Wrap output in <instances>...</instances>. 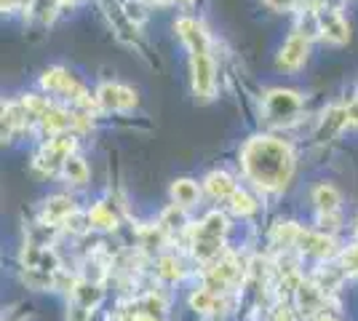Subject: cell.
I'll return each instance as SVG.
<instances>
[{
	"instance_id": "obj_1",
	"label": "cell",
	"mask_w": 358,
	"mask_h": 321,
	"mask_svg": "<svg viewBox=\"0 0 358 321\" xmlns=\"http://www.w3.org/2000/svg\"><path fill=\"white\" fill-rule=\"evenodd\" d=\"M243 174L262 190H281L292 180L294 155L292 148L273 137H254L241 150Z\"/></svg>"
},
{
	"instance_id": "obj_2",
	"label": "cell",
	"mask_w": 358,
	"mask_h": 321,
	"mask_svg": "<svg viewBox=\"0 0 358 321\" xmlns=\"http://www.w3.org/2000/svg\"><path fill=\"white\" fill-rule=\"evenodd\" d=\"M177 32L179 38L190 46V54H193V89L201 99H209L214 94V86H217V76H214V59L209 54V38L203 27L195 22V19H179L177 22Z\"/></svg>"
},
{
	"instance_id": "obj_3",
	"label": "cell",
	"mask_w": 358,
	"mask_h": 321,
	"mask_svg": "<svg viewBox=\"0 0 358 321\" xmlns=\"http://www.w3.org/2000/svg\"><path fill=\"white\" fill-rule=\"evenodd\" d=\"M299 113H302V97L297 92L275 89L265 97V115H268L270 123L294 121Z\"/></svg>"
},
{
	"instance_id": "obj_4",
	"label": "cell",
	"mask_w": 358,
	"mask_h": 321,
	"mask_svg": "<svg viewBox=\"0 0 358 321\" xmlns=\"http://www.w3.org/2000/svg\"><path fill=\"white\" fill-rule=\"evenodd\" d=\"M96 102L102 110H126L136 105V92L120 83H102L96 92Z\"/></svg>"
},
{
	"instance_id": "obj_5",
	"label": "cell",
	"mask_w": 358,
	"mask_h": 321,
	"mask_svg": "<svg viewBox=\"0 0 358 321\" xmlns=\"http://www.w3.org/2000/svg\"><path fill=\"white\" fill-rule=\"evenodd\" d=\"M297 246L302 255H310V257H318V260H324V257H329L334 252L331 249L334 246L331 236L321 233V230H299Z\"/></svg>"
},
{
	"instance_id": "obj_6",
	"label": "cell",
	"mask_w": 358,
	"mask_h": 321,
	"mask_svg": "<svg viewBox=\"0 0 358 321\" xmlns=\"http://www.w3.org/2000/svg\"><path fill=\"white\" fill-rule=\"evenodd\" d=\"M78 212L75 209L73 199H67V196H54V199H48L43 204V212H41V217H43V225L48 228H57V225H64L73 214Z\"/></svg>"
},
{
	"instance_id": "obj_7",
	"label": "cell",
	"mask_w": 358,
	"mask_h": 321,
	"mask_svg": "<svg viewBox=\"0 0 358 321\" xmlns=\"http://www.w3.org/2000/svg\"><path fill=\"white\" fill-rule=\"evenodd\" d=\"M318 27H321V35L331 43H348L350 41V27L337 11H318Z\"/></svg>"
},
{
	"instance_id": "obj_8",
	"label": "cell",
	"mask_w": 358,
	"mask_h": 321,
	"mask_svg": "<svg viewBox=\"0 0 358 321\" xmlns=\"http://www.w3.org/2000/svg\"><path fill=\"white\" fill-rule=\"evenodd\" d=\"M308 59V38L302 35H292L284 43L281 54H278V67L284 70H299Z\"/></svg>"
},
{
	"instance_id": "obj_9",
	"label": "cell",
	"mask_w": 358,
	"mask_h": 321,
	"mask_svg": "<svg viewBox=\"0 0 358 321\" xmlns=\"http://www.w3.org/2000/svg\"><path fill=\"white\" fill-rule=\"evenodd\" d=\"M313 204L321 217H337L340 212V193L334 185H318L313 190Z\"/></svg>"
},
{
	"instance_id": "obj_10",
	"label": "cell",
	"mask_w": 358,
	"mask_h": 321,
	"mask_svg": "<svg viewBox=\"0 0 358 321\" xmlns=\"http://www.w3.org/2000/svg\"><path fill=\"white\" fill-rule=\"evenodd\" d=\"M171 196H174L179 209H187V206L198 204L201 187H198V183H193V180H177V183L171 185Z\"/></svg>"
},
{
	"instance_id": "obj_11",
	"label": "cell",
	"mask_w": 358,
	"mask_h": 321,
	"mask_svg": "<svg viewBox=\"0 0 358 321\" xmlns=\"http://www.w3.org/2000/svg\"><path fill=\"white\" fill-rule=\"evenodd\" d=\"M206 190L214 199H230L238 190V185L233 183V177L224 174V171H211L209 177H206Z\"/></svg>"
},
{
	"instance_id": "obj_12",
	"label": "cell",
	"mask_w": 358,
	"mask_h": 321,
	"mask_svg": "<svg viewBox=\"0 0 358 321\" xmlns=\"http://www.w3.org/2000/svg\"><path fill=\"white\" fill-rule=\"evenodd\" d=\"M190 308H193L195 313H220V308H222V300H220V294H214L209 292L206 287H201V290H195L190 294Z\"/></svg>"
},
{
	"instance_id": "obj_13",
	"label": "cell",
	"mask_w": 358,
	"mask_h": 321,
	"mask_svg": "<svg viewBox=\"0 0 358 321\" xmlns=\"http://www.w3.org/2000/svg\"><path fill=\"white\" fill-rule=\"evenodd\" d=\"M62 174L75 185H83L89 180V166H86V161L83 158H78V155H70L67 161H64V166H62Z\"/></svg>"
},
{
	"instance_id": "obj_14",
	"label": "cell",
	"mask_w": 358,
	"mask_h": 321,
	"mask_svg": "<svg viewBox=\"0 0 358 321\" xmlns=\"http://www.w3.org/2000/svg\"><path fill=\"white\" fill-rule=\"evenodd\" d=\"M198 233L214 236V238H224V233H227V220H224V214H220V212L206 214L203 222L198 225Z\"/></svg>"
},
{
	"instance_id": "obj_15",
	"label": "cell",
	"mask_w": 358,
	"mask_h": 321,
	"mask_svg": "<svg viewBox=\"0 0 358 321\" xmlns=\"http://www.w3.org/2000/svg\"><path fill=\"white\" fill-rule=\"evenodd\" d=\"M155 273H158V278L174 284V281H179V278L185 276V268H182V262H179L177 257L169 255V257H161V260H158V271H155Z\"/></svg>"
},
{
	"instance_id": "obj_16",
	"label": "cell",
	"mask_w": 358,
	"mask_h": 321,
	"mask_svg": "<svg viewBox=\"0 0 358 321\" xmlns=\"http://www.w3.org/2000/svg\"><path fill=\"white\" fill-rule=\"evenodd\" d=\"M89 220H91V228H105V230L115 228V222H118L107 204H96L89 212Z\"/></svg>"
},
{
	"instance_id": "obj_17",
	"label": "cell",
	"mask_w": 358,
	"mask_h": 321,
	"mask_svg": "<svg viewBox=\"0 0 358 321\" xmlns=\"http://www.w3.org/2000/svg\"><path fill=\"white\" fill-rule=\"evenodd\" d=\"M230 209L236 214H241V217H249V214L257 212V201H254L243 187H238V190L230 196Z\"/></svg>"
},
{
	"instance_id": "obj_18",
	"label": "cell",
	"mask_w": 358,
	"mask_h": 321,
	"mask_svg": "<svg viewBox=\"0 0 358 321\" xmlns=\"http://www.w3.org/2000/svg\"><path fill=\"white\" fill-rule=\"evenodd\" d=\"M343 271L350 276H358V244L350 246L343 255Z\"/></svg>"
},
{
	"instance_id": "obj_19",
	"label": "cell",
	"mask_w": 358,
	"mask_h": 321,
	"mask_svg": "<svg viewBox=\"0 0 358 321\" xmlns=\"http://www.w3.org/2000/svg\"><path fill=\"white\" fill-rule=\"evenodd\" d=\"M67 321H91V308L80 306L78 300H73V306L67 311Z\"/></svg>"
},
{
	"instance_id": "obj_20",
	"label": "cell",
	"mask_w": 358,
	"mask_h": 321,
	"mask_svg": "<svg viewBox=\"0 0 358 321\" xmlns=\"http://www.w3.org/2000/svg\"><path fill=\"white\" fill-rule=\"evenodd\" d=\"M273 11H292L297 6V0H265Z\"/></svg>"
},
{
	"instance_id": "obj_21",
	"label": "cell",
	"mask_w": 358,
	"mask_h": 321,
	"mask_svg": "<svg viewBox=\"0 0 358 321\" xmlns=\"http://www.w3.org/2000/svg\"><path fill=\"white\" fill-rule=\"evenodd\" d=\"M152 3H158V6H161V3H169V0H152Z\"/></svg>"
}]
</instances>
